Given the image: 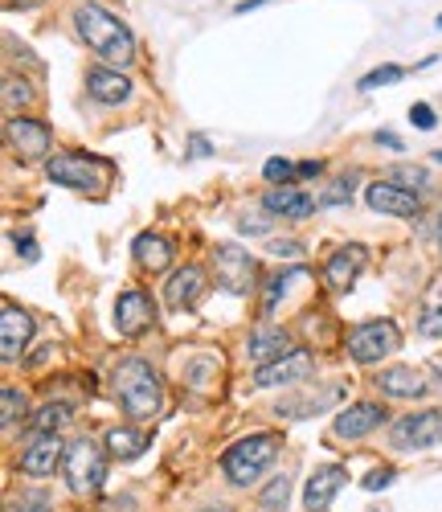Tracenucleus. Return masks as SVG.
I'll use <instances>...</instances> for the list:
<instances>
[{"label":"nucleus","mask_w":442,"mask_h":512,"mask_svg":"<svg viewBox=\"0 0 442 512\" xmlns=\"http://www.w3.org/2000/svg\"><path fill=\"white\" fill-rule=\"evenodd\" d=\"M74 29H78V37L86 41V46H91L103 62H111L115 70L136 62V37H131V29L119 17L103 13L99 5H82L74 13Z\"/></svg>","instance_id":"1"},{"label":"nucleus","mask_w":442,"mask_h":512,"mask_svg":"<svg viewBox=\"0 0 442 512\" xmlns=\"http://www.w3.org/2000/svg\"><path fill=\"white\" fill-rule=\"evenodd\" d=\"M115 394H119V406L131 414V418H152L160 414V377L148 361L131 357L115 369Z\"/></svg>","instance_id":"2"},{"label":"nucleus","mask_w":442,"mask_h":512,"mask_svg":"<svg viewBox=\"0 0 442 512\" xmlns=\"http://www.w3.org/2000/svg\"><path fill=\"white\" fill-rule=\"evenodd\" d=\"M279 455V435L262 431V435H250V439H238L226 455H221V472L234 488H250L267 467L275 463Z\"/></svg>","instance_id":"3"},{"label":"nucleus","mask_w":442,"mask_h":512,"mask_svg":"<svg viewBox=\"0 0 442 512\" xmlns=\"http://www.w3.org/2000/svg\"><path fill=\"white\" fill-rule=\"evenodd\" d=\"M62 472H66V484L70 492L78 496H95L107 480V455L95 439H78L66 447V463H62Z\"/></svg>","instance_id":"4"},{"label":"nucleus","mask_w":442,"mask_h":512,"mask_svg":"<svg viewBox=\"0 0 442 512\" xmlns=\"http://www.w3.org/2000/svg\"><path fill=\"white\" fill-rule=\"evenodd\" d=\"M46 173L54 185H66V189H99L111 177V160L91 152H66L46 164Z\"/></svg>","instance_id":"5"},{"label":"nucleus","mask_w":442,"mask_h":512,"mask_svg":"<svg viewBox=\"0 0 442 512\" xmlns=\"http://www.w3.org/2000/svg\"><path fill=\"white\" fill-rule=\"evenodd\" d=\"M397 349H402V332H397L393 320H369L348 332V357L357 365H377Z\"/></svg>","instance_id":"6"},{"label":"nucleus","mask_w":442,"mask_h":512,"mask_svg":"<svg viewBox=\"0 0 442 512\" xmlns=\"http://www.w3.org/2000/svg\"><path fill=\"white\" fill-rule=\"evenodd\" d=\"M442 443V410H422L393 422V447L402 451H426Z\"/></svg>","instance_id":"7"},{"label":"nucleus","mask_w":442,"mask_h":512,"mask_svg":"<svg viewBox=\"0 0 442 512\" xmlns=\"http://www.w3.org/2000/svg\"><path fill=\"white\" fill-rule=\"evenodd\" d=\"M5 140H9V152H17L25 164L29 160H41L50 152V144H54V136H50V127L41 123V119H9L5 123Z\"/></svg>","instance_id":"8"},{"label":"nucleus","mask_w":442,"mask_h":512,"mask_svg":"<svg viewBox=\"0 0 442 512\" xmlns=\"http://www.w3.org/2000/svg\"><path fill=\"white\" fill-rule=\"evenodd\" d=\"M316 369L312 353L307 349H291L287 357L271 361V365H258L254 369V386L258 390H271V386H295V381H307V373Z\"/></svg>","instance_id":"9"},{"label":"nucleus","mask_w":442,"mask_h":512,"mask_svg":"<svg viewBox=\"0 0 442 512\" xmlns=\"http://www.w3.org/2000/svg\"><path fill=\"white\" fill-rule=\"evenodd\" d=\"M213 267H217V279L226 283V291H234V295H242V291H250L254 287V259L246 250H238V246H217L213 250Z\"/></svg>","instance_id":"10"},{"label":"nucleus","mask_w":442,"mask_h":512,"mask_svg":"<svg viewBox=\"0 0 442 512\" xmlns=\"http://www.w3.org/2000/svg\"><path fill=\"white\" fill-rule=\"evenodd\" d=\"M365 201H369V209L385 213V218H418V209H422L418 193H410V189H402V185H393V181H377V185H369V189H365Z\"/></svg>","instance_id":"11"},{"label":"nucleus","mask_w":442,"mask_h":512,"mask_svg":"<svg viewBox=\"0 0 442 512\" xmlns=\"http://www.w3.org/2000/svg\"><path fill=\"white\" fill-rule=\"evenodd\" d=\"M66 463V447L58 435H33V443L21 451V472L25 476H54L58 467Z\"/></svg>","instance_id":"12"},{"label":"nucleus","mask_w":442,"mask_h":512,"mask_svg":"<svg viewBox=\"0 0 442 512\" xmlns=\"http://www.w3.org/2000/svg\"><path fill=\"white\" fill-rule=\"evenodd\" d=\"M381 422H385V410H381L377 402H352L348 410L336 414L332 435H336V439H365V435L377 431Z\"/></svg>","instance_id":"13"},{"label":"nucleus","mask_w":442,"mask_h":512,"mask_svg":"<svg viewBox=\"0 0 442 512\" xmlns=\"http://www.w3.org/2000/svg\"><path fill=\"white\" fill-rule=\"evenodd\" d=\"M29 340H33V316L17 304H5V316H0V357L17 361Z\"/></svg>","instance_id":"14"},{"label":"nucleus","mask_w":442,"mask_h":512,"mask_svg":"<svg viewBox=\"0 0 442 512\" xmlns=\"http://www.w3.org/2000/svg\"><path fill=\"white\" fill-rule=\"evenodd\" d=\"M340 488H344V467H340V463L316 467V472L307 476V488H303V508H307V512H324V508L336 500Z\"/></svg>","instance_id":"15"},{"label":"nucleus","mask_w":442,"mask_h":512,"mask_svg":"<svg viewBox=\"0 0 442 512\" xmlns=\"http://www.w3.org/2000/svg\"><path fill=\"white\" fill-rule=\"evenodd\" d=\"M152 316H156V308H152V300L144 291H123L115 300V328H119V336H140L152 324Z\"/></svg>","instance_id":"16"},{"label":"nucleus","mask_w":442,"mask_h":512,"mask_svg":"<svg viewBox=\"0 0 442 512\" xmlns=\"http://www.w3.org/2000/svg\"><path fill=\"white\" fill-rule=\"evenodd\" d=\"M262 209L275 213V218H291V222H299V218H312V213H316V197L299 193L295 185H279V189H271L267 197H262Z\"/></svg>","instance_id":"17"},{"label":"nucleus","mask_w":442,"mask_h":512,"mask_svg":"<svg viewBox=\"0 0 442 512\" xmlns=\"http://www.w3.org/2000/svg\"><path fill=\"white\" fill-rule=\"evenodd\" d=\"M361 267H365V246H340L324 267V279H328L332 291H348L352 283H357Z\"/></svg>","instance_id":"18"},{"label":"nucleus","mask_w":442,"mask_h":512,"mask_svg":"<svg viewBox=\"0 0 442 512\" xmlns=\"http://www.w3.org/2000/svg\"><path fill=\"white\" fill-rule=\"evenodd\" d=\"M86 91H91V99L107 103V107H119L131 99V82L119 74V70H107V66H95L91 74H86Z\"/></svg>","instance_id":"19"},{"label":"nucleus","mask_w":442,"mask_h":512,"mask_svg":"<svg viewBox=\"0 0 442 512\" xmlns=\"http://www.w3.org/2000/svg\"><path fill=\"white\" fill-rule=\"evenodd\" d=\"M377 390L385 398H422L426 394V381L410 365H393V369H381L377 373Z\"/></svg>","instance_id":"20"},{"label":"nucleus","mask_w":442,"mask_h":512,"mask_svg":"<svg viewBox=\"0 0 442 512\" xmlns=\"http://www.w3.org/2000/svg\"><path fill=\"white\" fill-rule=\"evenodd\" d=\"M246 353H250V361H258V365H271V361H279V357L291 353V340H287L283 328H254Z\"/></svg>","instance_id":"21"},{"label":"nucleus","mask_w":442,"mask_h":512,"mask_svg":"<svg viewBox=\"0 0 442 512\" xmlns=\"http://www.w3.org/2000/svg\"><path fill=\"white\" fill-rule=\"evenodd\" d=\"M131 250H136V263H140L144 271H152V275L168 271L172 259H176V250H172V242H168L164 234H140Z\"/></svg>","instance_id":"22"},{"label":"nucleus","mask_w":442,"mask_h":512,"mask_svg":"<svg viewBox=\"0 0 442 512\" xmlns=\"http://www.w3.org/2000/svg\"><path fill=\"white\" fill-rule=\"evenodd\" d=\"M201 291H205V271H201V267L176 271V275L168 279V287H164V295H168L172 308H193V304L201 300Z\"/></svg>","instance_id":"23"},{"label":"nucleus","mask_w":442,"mask_h":512,"mask_svg":"<svg viewBox=\"0 0 442 512\" xmlns=\"http://www.w3.org/2000/svg\"><path fill=\"white\" fill-rule=\"evenodd\" d=\"M144 447H148L144 431H131V426H111L107 431V451L115 459H136V455H144Z\"/></svg>","instance_id":"24"},{"label":"nucleus","mask_w":442,"mask_h":512,"mask_svg":"<svg viewBox=\"0 0 442 512\" xmlns=\"http://www.w3.org/2000/svg\"><path fill=\"white\" fill-rule=\"evenodd\" d=\"M70 422V406L66 402H50V406H41L37 418H33V431L37 435H58V426Z\"/></svg>","instance_id":"25"},{"label":"nucleus","mask_w":442,"mask_h":512,"mask_svg":"<svg viewBox=\"0 0 442 512\" xmlns=\"http://www.w3.org/2000/svg\"><path fill=\"white\" fill-rule=\"evenodd\" d=\"M389 181H402V189H410V193L430 185L426 168H418V164H397V168H389Z\"/></svg>","instance_id":"26"},{"label":"nucleus","mask_w":442,"mask_h":512,"mask_svg":"<svg viewBox=\"0 0 442 512\" xmlns=\"http://www.w3.org/2000/svg\"><path fill=\"white\" fill-rule=\"evenodd\" d=\"M21 414H25V394L17 386H5L0 390V418H5V426H13Z\"/></svg>","instance_id":"27"},{"label":"nucleus","mask_w":442,"mask_h":512,"mask_svg":"<svg viewBox=\"0 0 442 512\" xmlns=\"http://www.w3.org/2000/svg\"><path fill=\"white\" fill-rule=\"evenodd\" d=\"M406 70L402 66H377V70H369L365 78H361V91H377V87H389V82H397Z\"/></svg>","instance_id":"28"},{"label":"nucleus","mask_w":442,"mask_h":512,"mask_svg":"<svg viewBox=\"0 0 442 512\" xmlns=\"http://www.w3.org/2000/svg\"><path fill=\"white\" fill-rule=\"evenodd\" d=\"M262 173H267V181L279 189V185H287L295 173H299V168L291 164V160H283V156H275V160H267V168H262Z\"/></svg>","instance_id":"29"},{"label":"nucleus","mask_w":442,"mask_h":512,"mask_svg":"<svg viewBox=\"0 0 442 512\" xmlns=\"http://www.w3.org/2000/svg\"><path fill=\"white\" fill-rule=\"evenodd\" d=\"M287 496H291V480L287 476H279V480H271V488L262 492V508H283L287 504Z\"/></svg>","instance_id":"30"},{"label":"nucleus","mask_w":442,"mask_h":512,"mask_svg":"<svg viewBox=\"0 0 442 512\" xmlns=\"http://www.w3.org/2000/svg\"><path fill=\"white\" fill-rule=\"evenodd\" d=\"M29 99H33V91H29V82H17V78L9 74V78H5V107L13 111L17 103H29Z\"/></svg>","instance_id":"31"},{"label":"nucleus","mask_w":442,"mask_h":512,"mask_svg":"<svg viewBox=\"0 0 442 512\" xmlns=\"http://www.w3.org/2000/svg\"><path fill=\"white\" fill-rule=\"evenodd\" d=\"M50 496L46 492H25L21 500H13V512H50Z\"/></svg>","instance_id":"32"},{"label":"nucleus","mask_w":442,"mask_h":512,"mask_svg":"<svg viewBox=\"0 0 442 512\" xmlns=\"http://www.w3.org/2000/svg\"><path fill=\"white\" fill-rule=\"evenodd\" d=\"M344 201H352V181H348V177H340V181L324 193V205H344Z\"/></svg>","instance_id":"33"},{"label":"nucleus","mask_w":442,"mask_h":512,"mask_svg":"<svg viewBox=\"0 0 442 512\" xmlns=\"http://www.w3.org/2000/svg\"><path fill=\"white\" fill-rule=\"evenodd\" d=\"M418 332H422V336H442V308H430V312L418 320Z\"/></svg>","instance_id":"34"},{"label":"nucleus","mask_w":442,"mask_h":512,"mask_svg":"<svg viewBox=\"0 0 442 512\" xmlns=\"http://www.w3.org/2000/svg\"><path fill=\"white\" fill-rule=\"evenodd\" d=\"M410 119H414L418 132H430V127H434V111H430V103H414V107H410Z\"/></svg>","instance_id":"35"},{"label":"nucleus","mask_w":442,"mask_h":512,"mask_svg":"<svg viewBox=\"0 0 442 512\" xmlns=\"http://www.w3.org/2000/svg\"><path fill=\"white\" fill-rule=\"evenodd\" d=\"M389 484H393V467H377V472H369V480H365V492H381Z\"/></svg>","instance_id":"36"},{"label":"nucleus","mask_w":442,"mask_h":512,"mask_svg":"<svg viewBox=\"0 0 442 512\" xmlns=\"http://www.w3.org/2000/svg\"><path fill=\"white\" fill-rule=\"evenodd\" d=\"M271 254H275V259H299L303 246L299 242H271Z\"/></svg>","instance_id":"37"},{"label":"nucleus","mask_w":442,"mask_h":512,"mask_svg":"<svg viewBox=\"0 0 442 512\" xmlns=\"http://www.w3.org/2000/svg\"><path fill=\"white\" fill-rule=\"evenodd\" d=\"M17 246H21V254H25V263H33L37 259V242L25 234V238H17Z\"/></svg>","instance_id":"38"},{"label":"nucleus","mask_w":442,"mask_h":512,"mask_svg":"<svg viewBox=\"0 0 442 512\" xmlns=\"http://www.w3.org/2000/svg\"><path fill=\"white\" fill-rule=\"evenodd\" d=\"M320 173H324L320 160H303V164H299V177H320Z\"/></svg>","instance_id":"39"},{"label":"nucleus","mask_w":442,"mask_h":512,"mask_svg":"<svg viewBox=\"0 0 442 512\" xmlns=\"http://www.w3.org/2000/svg\"><path fill=\"white\" fill-rule=\"evenodd\" d=\"M189 148H193V156H209V152H213L205 136H189Z\"/></svg>","instance_id":"40"},{"label":"nucleus","mask_w":442,"mask_h":512,"mask_svg":"<svg viewBox=\"0 0 442 512\" xmlns=\"http://www.w3.org/2000/svg\"><path fill=\"white\" fill-rule=\"evenodd\" d=\"M377 144H385V148H393V152H402V140H397L393 132H377Z\"/></svg>","instance_id":"41"},{"label":"nucleus","mask_w":442,"mask_h":512,"mask_svg":"<svg viewBox=\"0 0 442 512\" xmlns=\"http://www.w3.org/2000/svg\"><path fill=\"white\" fill-rule=\"evenodd\" d=\"M258 5H267V0H242V5H238L234 13H250V9H258Z\"/></svg>","instance_id":"42"},{"label":"nucleus","mask_w":442,"mask_h":512,"mask_svg":"<svg viewBox=\"0 0 442 512\" xmlns=\"http://www.w3.org/2000/svg\"><path fill=\"white\" fill-rule=\"evenodd\" d=\"M438 242H442V213H438Z\"/></svg>","instance_id":"43"},{"label":"nucleus","mask_w":442,"mask_h":512,"mask_svg":"<svg viewBox=\"0 0 442 512\" xmlns=\"http://www.w3.org/2000/svg\"><path fill=\"white\" fill-rule=\"evenodd\" d=\"M205 512H234V508H205Z\"/></svg>","instance_id":"44"},{"label":"nucleus","mask_w":442,"mask_h":512,"mask_svg":"<svg viewBox=\"0 0 442 512\" xmlns=\"http://www.w3.org/2000/svg\"><path fill=\"white\" fill-rule=\"evenodd\" d=\"M434 160H438V164H442V148H438V152H434Z\"/></svg>","instance_id":"45"},{"label":"nucleus","mask_w":442,"mask_h":512,"mask_svg":"<svg viewBox=\"0 0 442 512\" xmlns=\"http://www.w3.org/2000/svg\"><path fill=\"white\" fill-rule=\"evenodd\" d=\"M434 365H438V369H442V353H438V361H434Z\"/></svg>","instance_id":"46"},{"label":"nucleus","mask_w":442,"mask_h":512,"mask_svg":"<svg viewBox=\"0 0 442 512\" xmlns=\"http://www.w3.org/2000/svg\"><path fill=\"white\" fill-rule=\"evenodd\" d=\"M438 29H442V17H438Z\"/></svg>","instance_id":"47"}]
</instances>
